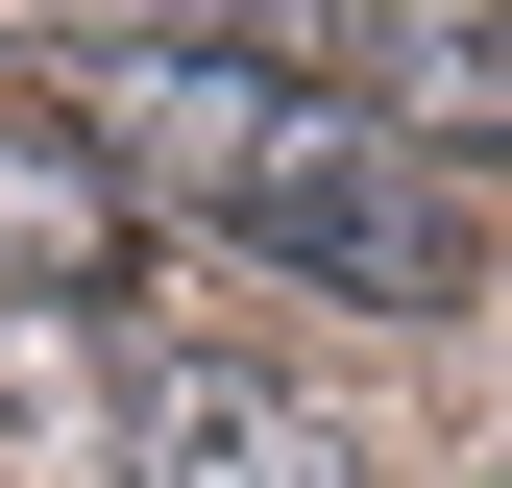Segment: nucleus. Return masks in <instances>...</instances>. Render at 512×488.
Returning a JSON list of instances; mask_svg holds the SVG:
<instances>
[{
    "label": "nucleus",
    "mask_w": 512,
    "mask_h": 488,
    "mask_svg": "<svg viewBox=\"0 0 512 488\" xmlns=\"http://www.w3.org/2000/svg\"><path fill=\"white\" fill-rule=\"evenodd\" d=\"M74 98H98V147H122V171H171L220 244H269V269L366 293V318H464V293H488L464 171H439V147H391V98H317L293 49L122 25V49H74Z\"/></svg>",
    "instance_id": "nucleus-1"
},
{
    "label": "nucleus",
    "mask_w": 512,
    "mask_h": 488,
    "mask_svg": "<svg viewBox=\"0 0 512 488\" xmlns=\"http://www.w3.org/2000/svg\"><path fill=\"white\" fill-rule=\"evenodd\" d=\"M122 488H366V464H342V415H317V391L171 342V366H122Z\"/></svg>",
    "instance_id": "nucleus-2"
},
{
    "label": "nucleus",
    "mask_w": 512,
    "mask_h": 488,
    "mask_svg": "<svg viewBox=\"0 0 512 488\" xmlns=\"http://www.w3.org/2000/svg\"><path fill=\"white\" fill-rule=\"evenodd\" d=\"M0 488H122V366L49 293H0Z\"/></svg>",
    "instance_id": "nucleus-3"
},
{
    "label": "nucleus",
    "mask_w": 512,
    "mask_h": 488,
    "mask_svg": "<svg viewBox=\"0 0 512 488\" xmlns=\"http://www.w3.org/2000/svg\"><path fill=\"white\" fill-rule=\"evenodd\" d=\"M391 147H512V0L391 25Z\"/></svg>",
    "instance_id": "nucleus-4"
}]
</instances>
